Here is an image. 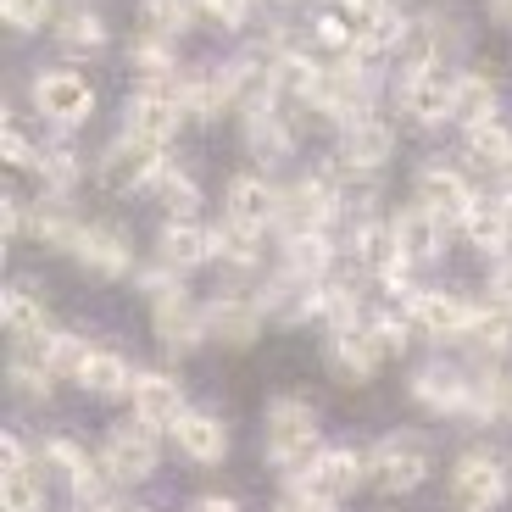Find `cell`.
Segmentation results:
<instances>
[{
    "instance_id": "9c48e42d",
    "label": "cell",
    "mask_w": 512,
    "mask_h": 512,
    "mask_svg": "<svg viewBox=\"0 0 512 512\" xmlns=\"http://www.w3.org/2000/svg\"><path fill=\"white\" fill-rule=\"evenodd\" d=\"M346 223V201L334 190L329 167L318 173H301V179L284 184V218H279V234H295V229H340Z\"/></svg>"
},
{
    "instance_id": "ac0fdd59",
    "label": "cell",
    "mask_w": 512,
    "mask_h": 512,
    "mask_svg": "<svg viewBox=\"0 0 512 512\" xmlns=\"http://www.w3.org/2000/svg\"><path fill=\"white\" fill-rule=\"evenodd\" d=\"M412 401H418L429 418H468V401H474V373H462L457 362H423L412 373Z\"/></svg>"
},
{
    "instance_id": "bcb514c9",
    "label": "cell",
    "mask_w": 512,
    "mask_h": 512,
    "mask_svg": "<svg viewBox=\"0 0 512 512\" xmlns=\"http://www.w3.org/2000/svg\"><path fill=\"white\" fill-rule=\"evenodd\" d=\"M307 45H318V51H329V56H357V23H351L340 6H334V12H318L307 23Z\"/></svg>"
},
{
    "instance_id": "ab89813d",
    "label": "cell",
    "mask_w": 512,
    "mask_h": 512,
    "mask_svg": "<svg viewBox=\"0 0 512 512\" xmlns=\"http://www.w3.org/2000/svg\"><path fill=\"white\" fill-rule=\"evenodd\" d=\"M128 67L140 78H173V73H184L179 67V39H167V34H151V28H140V34L128 39Z\"/></svg>"
},
{
    "instance_id": "681fc988",
    "label": "cell",
    "mask_w": 512,
    "mask_h": 512,
    "mask_svg": "<svg viewBox=\"0 0 512 512\" xmlns=\"http://www.w3.org/2000/svg\"><path fill=\"white\" fill-rule=\"evenodd\" d=\"M39 151H45V145L28 140L23 128H17V112H6V128H0V156H6V167H17V173H34V167H39Z\"/></svg>"
},
{
    "instance_id": "8fae6325",
    "label": "cell",
    "mask_w": 512,
    "mask_h": 512,
    "mask_svg": "<svg viewBox=\"0 0 512 512\" xmlns=\"http://www.w3.org/2000/svg\"><path fill=\"white\" fill-rule=\"evenodd\" d=\"M474 45V28H468V12H462L457 0H435V6H423L418 12V34H412V51L407 62H440L451 67L462 51ZM401 62V67H407Z\"/></svg>"
},
{
    "instance_id": "4fadbf2b",
    "label": "cell",
    "mask_w": 512,
    "mask_h": 512,
    "mask_svg": "<svg viewBox=\"0 0 512 512\" xmlns=\"http://www.w3.org/2000/svg\"><path fill=\"white\" fill-rule=\"evenodd\" d=\"M101 462L106 474L117 479V485H145V479L156 474V462H162V440H156L151 423H112L101 440Z\"/></svg>"
},
{
    "instance_id": "f546056e",
    "label": "cell",
    "mask_w": 512,
    "mask_h": 512,
    "mask_svg": "<svg viewBox=\"0 0 512 512\" xmlns=\"http://www.w3.org/2000/svg\"><path fill=\"white\" fill-rule=\"evenodd\" d=\"M0 323L12 334L17 346H34L51 334V307H45V290L34 279H12L6 295H0Z\"/></svg>"
},
{
    "instance_id": "be15d7a7",
    "label": "cell",
    "mask_w": 512,
    "mask_h": 512,
    "mask_svg": "<svg viewBox=\"0 0 512 512\" xmlns=\"http://www.w3.org/2000/svg\"><path fill=\"white\" fill-rule=\"evenodd\" d=\"M279 512H284V507H279Z\"/></svg>"
},
{
    "instance_id": "ba28073f",
    "label": "cell",
    "mask_w": 512,
    "mask_h": 512,
    "mask_svg": "<svg viewBox=\"0 0 512 512\" xmlns=\"http://www.w3.org/2000/svg\"><path fill=\"white\" fill-rule=\"evenodd\" d=\"M167 167V145H151L140 134H117L101 156H95V179L112 195H140L156 184V173Z\"/></svg>"
},
{
    "instance_id": "277c9868",
    "label": "cell",
    "mask_w": 512,
    "mask_h": 512,
    "mask_svg": "<svg viewBox=\"0 0 512 512\" xmlns=\"http://www.w3.org/2000/svg\"><path fill=\"white\" fill-rule=\"evenodd\" d=\"M184 123H190V112H184L179 73L173 78H145L140 90L123 101V134H140V140H151V145H167Z\"/></svg>"
},
{
    "instance_id": "f907efd6",
    "label": "cell",
    "mask_w": 512,
    "mask_h": 512,
    "mask_svg": "<svg viewBox=\"0 0 512 512\" xmlns=\"http://www.w3.org/2000/svg\"><path fill=\"white\" fill-rule=\"evenodd\" d=\"M0 17L12 34H34V28L56 23V0H0Z\"/></svg>"
},
{
    "instance_id": "11a10c76",
    "label": "cell",
    "mask_w": 512,
    "mask_h": 512,
    "mask_svg": "<svg viewBox=\"0 0 512 512\" xmlns=\"http://www.w3.org/2000/svg\"><path fill=\"white\" fill-rule=\"evenodd\" d=\"M28 206H34V201H23L17 190L0 195V218H6V245H17V240L28 234Z\"/></svg>"
},
{
    "instance_id": "f35d334b",
    "label": "cell",
    "mask_w": 512,
    "mask_h": 512,
    "mask_svg": "<svg viewBox=\"0 0 512 512\" xmlns=\"http://www.w3.org/2000/svg\"><path fill=\"white\" fill-rule=\"evenodd\" d=\"M474 423H512V373L501 362H485L474 373V401H468Z\"/></svg>"
},
{
    "instance_id": "60d3db41",
    "label": "cell",
    "mask_w": 512,
    "mask_h": 512,
    "mask_svg": "<svg viewBox=\"0 0 512 512\" xmlns=\"http://www.w3.org/2000/svg\"><path fill=\"white\" fill-rule=\"evenodd\" d=\"M34 179H39V195H56V201H73V184L84 179V156H78L73 145H45V151H39Z\"/></svg>"
},
{
    "instance_id": "7a4b0ae2",
    "label": "cell",
    "mask_w": 512,
    "mask_h": 512,
    "mask_svg": "<svg viewBox=\"0 0 512 512\" xmlns=\"http://www.w3.org/2000/svg\"><path fill=\"white\" fill-rule=\"evenodd\" d=\"M262 451H268L273 468L301 474V468L323 451L318 446V412H312L301 396H273L268 418H262Z\"/></svg>"
},
{
    "instance_id": "5bb4252c",
    "label": "cell",
    "mask_w": 512,
    "mask_h": 512,
    "mask_svg": "<svg viewBox=\"0 0 512 512\" xmlns=\"http://www.w3.org/2000/svg\"><path fill=\"white\" fill-rule=\"evenodd\" d=\"M223 218L240 223V229H251V234L279 229V218H284V184H273L262 167H256V173H234V179L223 184Z\"/></svg>"
},
{
    "instance_id": "f6af8a7d",
    "label": "cell",
    "mask_w": 512,
    "mask_h": 512,
    "mask_svg": "<svg viewBox=\"0 0 512 512\" xmlns=\"http://www.w3.org/2000/svg\"><path fill=\"white\" fill-rule=\"evenodd\" d=\"M195 23H201L195 0H140V28H151V34L179 39V34H190Z\"/></svg>"
},
{
    "instance_id": "4dcf8cb0",
    "label": "cell",
    "mask_w": 512,
    "mask_h": 512,
    "mask_svg": "<svg viewBox=\"0 0 512 512\" xmlns=\"http://www.w3.org/2000/svg\"><path fill=\"white\" fill-rule=\"evenodd\" d=\"M51 39L62 45L67 56H95V51H106L112 28H106V17L95 12V6H84V0H62V6H56V23H51Z\"/></svg>"
},
{
    "instance_id": "d4e9b609",
    "label": "cell",
    "mask_w": 512,
    "mask_h": 512,
    "mask_svg": "<svg viewBox=\"0 0 512 512\" xmlns=\"http://www.w3.org/2000/svg\"><path fill=\"white\" fill-rule=\"evenodd\" d=\"M240 134H245V151H251V162H262V167L290 162L295 145H301V128H295L290 106H262V112H245V117H240Z\"/></svg>"
},
{
    "instance_id": "7402d4cb",
    "label": "cell",
    "mask_w": 512,
    "mask_h": 512,
    "mask_svg": "<svg viewBox=\"0 0 512 512\" xmlns=\"http://www.w3.org/2000/svg\"><path fill=\"white\" fill-rule=\"evenodd\" d=\"M384 357H390V351L379 346L373 323H362V329H340V334L323 340V362H329V373L340 384H368L373 373L384 368Z\"/></svg>"
},
{
    "instance_id": "cb8c5ba5",
    "label": "cell",
    "mask_w": 512,
    "mask_h": 512,
    "mask_svg": "<svg viewBox=\"0 0 512 512\" xmlns=\"http://www.w3.org/2000/svg\"><path fill=\"white\" fill-rule=\"evenodd\" d=\"M73 256L84 262V273L95 279H128L134 273V234L123 223H84Z\"/></svg>"
},
{
    "instance_id": "ffe728a7",
    "label": "cell",
    "mask_w": 512,
    "mask_h": 512,
    "mask_svg": "<svg viewBox=\"0 0 512 512\" xmlns=\"http://www.w3.org/2000/svg\"><path fill=\"white\" fill-rule=\"evenodd\" d=\"M262 323H268V312H262V301L245 290H229L218 295V301H206V340L223 351H245L262 340Z\"/></svg>"
},
{
    "instance_id": "4316f807",
    "label": "cell",
    "mask_w": 512,
    "mask_h": 512,
    "mask_svg": "<svg viewBox=\"0 0 512 512\" xmlns=\"http://www.w3.org/2000/svg\"><path fill=\"white\" fill-rule=\"evenodd\" d=\"M184 112L190 123H218L223 112H240V95H234V67H184Z\"/></svg>"
},
{
    "instance_id": "30bf717a",
    "label": "cell",
    "mask_w": 512,
    "mask_h": 512,
    "mask_svg": "<svg viewBox=\"0 0 512 512\" xmlns=\"http://www.w3.org/2000/svg\"><path fill=\"white\" fill-rule=\"evenodd\" d=\"M446 490H451V507L457 512H496L501 501H507V490H512V474H507V462H501L496 451L474 446V451L457 457Z\"/></svg>"
},
{
    "instance_id": "603a6c76",
    "label": "cell",
    "mask_w": 512,
    "mask_h": 512,
    "mask_svg": "<svg viewBox=\"0 0 512 512\" xmlns=\"http://www.w3.org/2000/svg\"><path fill=\"white\" fill-rule=\"evenodd\" d=\"M256 301H262V312H268L273 323H318L323 284L318 279H301V273H290V268H279V273L262 279Z\"/></svg>"
},
{
    "instance_id": "74e56055",
    "label": "cell",
    "mask_w": 512,
    "mask_h": 512,
    "mask_svg": "<svg viewBox=\"0 0 512 512\" xmlns=\"http://www.w3.org/2000/svg\"><path fill=\"white\" fill-rule=\"evenodd\" d=\"M134 379H140V368L123 357V351H112V346H95L90 351V362L78 368V384L90 390V396H134Z\"/></svg>"
},
{
    "instance_id": "9f6ffc18",
    "label": "cell",
    "mask_w": 512,
    "mask_h": 512,
    "mask_svg": "<svg viewBox=\"0 0 512 512\" xmlns=\"http://www.w3.org/2000/svg\"><path fill=\"white\" fill-rule=\"evenodd\" d=\"M134 284H140V290L156 301V295L179 290V268H167V262H156V268H140V273H134Z\"/></svg>"
},
{
    "instance_id": "83f0119b",
    "label": "cell",
    "mask_w": 512,
    "mask_h": 512,
    "mask_svg": "<svg viewBox=\"0 0 512 512\" xmlns=\"http://www.w3.org/2000/svg\"><path fill=\"white\" fill-rule=\"evenodd\" d=\"M346 262L340 240L329 229H295V234H279V268L301 273V279H334V268Z\"/></svg>"
},
{
    "instance_id": "2e32d148",
    "label": "cell",
    "mask_w": 512,
    "mask_h": 512,
    "mask_svg": "<svg viewBox=\"0 0 512 512\" xmlns=\"http://www.w3.org/2000/svg\"><path fill=\"white\" fill-rule=\"evenodd\" d=\"M346 173H368L379 179L384 167L396 162V123H384V117H357V123L340 128V140H334V156Z\"/></svg>"
},
{
    "instance_id": "db71d44e",
    "label": "cell",
    "mask_w": 512,
    "mask_h": 512,
    "mask_svg": "<svg viewBox=\"0 0 512 512\" xmlns=\"http://www.w3.org/2000/svg\"><path fill=\"white\" fill-rule=\"evenodd\" d=\"M284 512H340V501H329V496H318V490H307V485H284V501H279Z\"/></svg>"
},
{
    "instance_id": "d6986e66",
    "label": "cell",
    "mask_w": 512,
    "mask_h": 512,
    "mask_svg": "<svg viewBox=\"0 0 512 512\" xmlns=\"http://www.w3.org/2000/svg\"><path fill=\"white\" fill-rule=\"evenodd\" d=\"M390 240H396V251L407 256L412 268H429V262H440L446 256V240H451V223L440 218V212H429V206L407 201L390 212Z\"/></svg>"
},
{
    "instance_id": "94428289",
    "label": "cell",
    "mask_w": 512,
    "mask_h": 512,
    "mask_svg": "<svg viewBox=\"0 0 512 512\" xmlns=\"http://www.w3.org/2000/svg\"><path fill=\"white\" fill-rule=\"evenodd\" d=\"M190 512H240V501H234V496H201Z\"/></svg>"
},
{
    "instance_id": "52a82bcc",
    "label": "cell",
    "mask_w": 512,
    "mask_h": 512,
    "mask_svg": "<svg viewBox=\"0 0 512 512\" xmlns=\"http://www.w3.org/2000/svg\"><path fill=\"white\" fill-rule=\"evenodd\" d=\"M451 84L457 73L440 62H407L396 78V106L412 128H446L451 123Z\"/></svg>"
},
{
    "instance_id": "e575fe53",
    "label": "cell",
    "mask_w": 512,
    "mask_h": 512,
    "mask_svg": "<svg viewBox=\"0 0 512 512\" xmlns=\"http://www.w3.org/2000/svg\"><path fill=\"white\" fill-rule=\"evenodd\" d=\"M28 234H34L39 245H51V251H67V256H73L78 234H84V218L73 212V201L39 195V201L28 206Z\"/></svg>"
},
{
    "instance_id": "91938a15",
    "label": "cell",
    "mask_w": 512,
    "mask_h": 512,
    "mask_svg": "<svg viewBox=\"0 0 512 512\" xmlns=\"http://www.w3.org/2000/svg\"><path fill=\"white\" fill-rule=\"evenodd\" d=\"M485 17L501 28V34H512V0H485Z\"/></svg>"
},
{
    "instance_id": "b9f144b4",
    "label": "cell",
    "mask_w": 512,
    "mask_h": 512,
    "mask_svg": "<svg viewBox=\"0 0 512 512\" xmlns=\"http://www.w3.org/2000/svg\"><path fill=\"white\" fill-rule=\"evenodd\" d=\"M212 234H218V268H229L234 279H245V273H262V234L240 229V223H229V218H223Z\"/></svg>"
},
{
    "instance_id": "836d02e7",
    "label": "cell",
    "mask_w": 512,
    "mask_h": 512,
    "mask_svg": "<svg viewBox=\"0 0 512 512\" xmlns=\"http://www.w3.org/2000/svg\"><path fill=\"white\" fill-rule=\"evenodd\" d=\"M462 346H474L485 362L512 357V307L507 301H496V295L485 290V301H474V323H468V340H462Z\"/></svg>"
},
{
    "instance_id": "ee69618b",
    "label": "cell",
    "mask_w": 512,
    "mask_h": 512,
    "mask_svg": "<svg viewBox=\"0 0 512 512\" xmlns=\"http://www.w3.org/2000/svg\"><path fill=\"white\" fill-rule=\"evenodd\" d=\"M34 351L39 362H45V368L56 373V379H78V368H84V362H90V351L95 346H84V334H67V329H51L45 334V340H34Z\"/></svg>"
},
{
    "instance_id": "680465c9",
    "label": "cell",
    "mask_w": 512,
    "mask_h": 512,
    "mask_svg": "<svg viewBox=\"0 0 512 512\" xmlns=\"http://www.w3.org/2000/svg\"><path fill=\"white\" fill-rule=\"evenodd\" d=\"M6 474H34V457H28V446H23V435H6Z\"/></svg>"
},
{
    "instance_id": "7bdbcfd3",
    "label": "cell",
    "mask_w": 512,
    "mask_h": 512,
    "mask_svg": "<svg viewBox=\"0 0 512 512\" xmlns=\"http://www.w3.org/2000/svg\"><path fill=\"white\" fill-rule=\"evenodd\" d=\"M156 201L167 206V218H195V212H201V179H195L190 167H179V162H167L162 173H156Z\"/></svg>"
},
{
    "instance_id": "3957f363",
    "label": "cell",
    "mask_w": 512,
    "mask_h": 512,
    "mask_svg": "<svg viewBox=\"0 0 512 512\" xmlns=\"http://www.w3.org/2000/svg\"><path fill=\"white\" fill-rule=\"evenodd\" d=\"M429 474H435V446H429V435L396 429V435H384L368 451V485L379 496H412Z\"/></svg>"
},
{
    "instance_id": "6125c7cd",
    "label": "cell",
    "mask_w": 512,
    "mask_h": 512,
    "mask_svg": "<svg viewBox=\"0 0 512 512\" xmlns=\"http://www.w3.org/2000/svg\"><path fill=\"white\" fill-rule=\"evenodd\" d=\"M84 512H123V507H117V501H106V507H84Z\"/></svg>"
},
{
    "instance_id": "816d5d0a",
    "label": "cell",
    "mask_w": 512,
    "mask_h": 512,
    "mask_svg": "<svg viewBox=\"0 0 512 512\" xmlns=\"http://www.w3.org/2000/svg\"><path fill=\"white\" fill-rule=\"evenodd\" d=\"M195 12H201V23L212 28H245L256 12V0H195Z\"/></svg>"
},
{
    "instance_id": "7c38bea8",
    "label": "cell",
    "mask_w": 512,
    "mask_h": 512,
    "mask_svg": "<svg viewBox=\"0 0 512 512\" xmlns=\"http://www.w3.org/2000/svg\"><path fill=\"white\" fill-rule=\"evenodd\" d=\"M412 201L429 206V212H440L451 229H462V218L474 212L479 190H474V179H468L457 162H440V156H429V162L412 173Z\"/></svg>"
},
{
    "instance_id": "7dc6e473",
    "label": "cell",
    "mask_w": 512,
    "mask_h": 512,
    "mask_svg": "<svg viewBox=\"0 0 512 512\" xmlns=\"http://www.w3.org/2000/svg\"><path fill=\"white\" fill-rule=\"evenodd\" d=\"M6 379H12V390H17V396L45 401V396H51V384H56V373L45 368V362H39L28 346H17V357L6 362Z\"/></svg>"
},
{
    "instance_id": "6f0895ef",
    "label": "cell",
    "mask_w": 512,
    "mask_h": 512,
    "mask_svg": "<svg viewBox=\"0 0 512 512\" xmlns=\"http://www.w3.org/2000/svg\"><path fill=\"white\" fill-rule=\"evenodd\" d=\"M390 6H401V0H340V12L351 17V23H368V17H379V12H390Z\"/></svg>"
},
{
    "instance_id": "8d00e7d4",
    "label": "cell",
    "mask_w": 512,
    "mask_h": 512,
    "mask_svg": "<svg viewBox=\"0 0 512 512\" xmlns=\"http://www.w3.org/2000/svg\"><path fill=\"white\" fill-rule=\"evenodd\" d=\"M462 240L474 245L479 256H490V262H501V256H512V229H507V218H501V201L496 195H479L474 201V212L462 218Z\"/></svg>"
},
{
    "instance_id": "e0dca14e",
    "label": "cell",
    "mask_w": 512,
    "mask_h": 512,
    "mask_svg": "<svg viewBox=\"0 0 512 512\" xmlns=\"http://www.w3.org/2000/svg\"><path fill=\"white\" fill-rule=\"evenodd\" d=\"M151 329H156V340H162V351L190 357V351L206 346V307L179 284V290H167L151 301Z\"/></svg>"
},
{
    "instance_id": "5b68a950",
    "label": "cell",
    "mask_w": 512,
    "mask_h": 512,
    "mask_svg": "<svg viewBox=\"0 0 512 512\" xmlns=\"http://www.w3.org/2000/svg\"><path fill=\"white\" fill-rule=\"evenodd\" d=\"M39 468H45V474H56L67 490H73L78 512H84V507H106V501H112V490H117V479L106 474V462L90 457V451L78 446V440H67V435H51L45 446H39Z\"/></svg>"
},
{
    "instance_id": "f5cc1de1",
    "label": "cell",
    "mask_w": 512,
    "mask_h": 512,
    "mask_svg": "<svg viewBox=\"0 0 512 512\" xmlns=\"http://www.w3.org/2000/svg\"><path fill=\"white\" fill-rule=\"evenodd\" d=\"M373 334H379V346L390 351V357H401L407 351V334H412V323H407V312H373Z\"/></svg>"
},
{
    "instance_id": "44dd1931",
    "label": "cell",
    "mask_w": 512,
    "mask_h": 512,
    "mask_svg": "<svg viewBox=\"0 0 512 512\" xmlns=\"http://www.w3.org/2000/svg\"><path fill=\"white\" fill-rule=\"evenodd\" d=\"M290 479H295V485H307V490H318V496H329V501H346L351 490L368 485V451L323 446L318 457H312L301 474H290Z\"/></svg>"
},
{
    "instance_id": "6da1fadb",
    "label": "cell",
    "mask_w": 512,
    "mask_h": 512,
    "mask_svg": "<svg viewBox=\"0 0 512 512\" xmlns=\"http://www.w3.org/2000/svg\"><path fill=\"white\" fill-rule=\"evenodd\" d=\"M312 112L329 117L334 128L357 123V117H379V62L329 56V62H323V90H318V101H312Z\"/></svg>"
},
{
    "instance_id": "f1b7e54d",
    "label": "cell",
    "mask_w": 512,
    "mask_h": 512,
    "mask_svg": "<svg viewBox=\"0 0 512 512\" xmlns=\"http://www.w3.org/2000/svg\"><path fill=\"white\" fill-rule=\"evenodd\" d=\"M134 418L151 423V429H173V423L190 412V401H184V384L173 379V373L162 368H140V379H134Z\"/></svg>"
},
{
    "instance_id": "9a60e30c",
    "label": "cell",
    "mask_w": 512,
    "mask_h": 512,
    "mask_svg": "<svg viewBox=\"0 0 512 512\" xmlns=\"http://www.w3.org/2000/svg\"><path fill=\"white\" fill-rule=\"evenodd\" d=\"M401 312H407V323L418 334H429V340H468V323H474V301L457 290H429V284H418V290L401 301Z\"/></svg>"
},
{
    "instance_id": "d590c367",
    "label": "cell",
    "mask_w": 512,
    "mask_h": 512,
    "mask_svg": "<svg viewBox=\"0 0 512 512\" xmlns=\"http://www.w3.org/2000/svg\"><path fill=\"white\" fill-rule=\"evenodd\" d=\"M485 117H501V95L496 78L479 73V67H457V84H451V123H485Z\"/></svg>"
},
{
    "instance_id": "d6a6232c",
    "label": "cell",
    "mask_w": 512,
    "mask_h": 512,
    "mask_svg": "<svg viewBox=\"0 0 512 512\" xmlns=\"http://www.w3.org/2000/svg\"><path fill=\"white\" fill-rule=\"evenodd\" d=\"M173 446H179L190 462L212 468V462H223V457H229V429H223V418H218V412L190 407L179 423H173Z\"/></svg>"
},
{
    "instance_id": "484cf974",
    "label": "cell",
    "mask_w": 512,
    "mask_h": 512,
    "mask_svg": "<svg viewBox=\"0 0 512 512\" xmlns=\"http://www.w3.org/2000/svg\"><path fill=\"white\" fill-rule=\"evenodd\" d=\"M156 262L195 273L206 262H218V234L206 229L201 218H162V229H156Z\"/></svg>"
},
{
    "instance_id": "8992f818",
    "label": "cell",
    "mask_w": 512,
    "mask_h": 512,
    "mask_svg": "<svg viewBox=\"0 0 512 512\" xmlns=\"http://www.w3.org/2000/svg\"><path fill=\"white\" fill-rule=\"evenodd\" d=\"M28 101L45 123H56L67 134V128H84L95 117V84L73 67H39L28 78Z\"/></svg>"
},
{
    "instance_id": "c3c4849f",
    "label": "cell",
    "mask_w": 512,
    "mask_h": 512,
    "mask_svg": "<svg viewBox=\"0 0 512 512\" xmlns=\"http://www.w3.org/2000/svg\"><path fill=\"white\" fill-rule=\"evenodd\" d=\"M0 507L6 512H45V479L34 474H6L0 479Z\"/></svg>"
},
{
    "instance_id": "1f68e13d",
    "label": "cell",
    "mask_w": 512,
    "mask_h": 512,
    "mask_svg": "<svg viewBox=\"0 0 512 512\" xmlns=\"http://www.w3.org/2000/svg\"><path fill=\"white\" fill-rule=\"evenodd\" d=\"M462 156L485 173V179H512V128L501 117H485V123L462 128Z\"/></svg>"
}]
</instances>
